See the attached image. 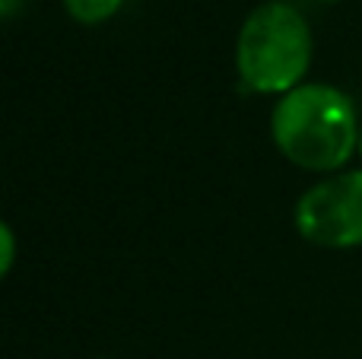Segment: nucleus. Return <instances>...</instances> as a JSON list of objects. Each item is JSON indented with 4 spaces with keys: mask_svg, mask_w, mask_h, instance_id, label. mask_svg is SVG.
<instances>
[{
    "mask_svg": "<svg viewBox=\"0 0 362 359\" xmlns=\"http://www.w3.org/2000/svg\"><path fill=\"white\" fill-rule=\"evenodd\" d=\"M64 6H67V16L76 19V23L99 25L108 23L124 6V0H64Z\"/></svg>",
    "mask_w": 362,
    "mask_h": 359,
    "instance_id": "4",
    "label": "nucleus"
},
{
    "mask_svg": "<svg viewBox=\"0 0 362 359\" xmlns=\"http://www.w3.org/2000/svg\"><path fill=\"white\" fill-rule=\"evenodd\" d=\"M99 359H105V356H99Z\"/></svg>",
    "mask_w": 362,
    "mask_h": 359,
    "instance_id": "9",
    "label": "nucleus"
},
{
    "mask_svg": "<svg viewBox=\"0 0 362 359\" xmlns=\"http://www.w3.org/2000/svg\"><path fill=\"white\" fill-rule=\"evenodd\" d=\"M0 239H4V254H0V273L13 271V258H16V242H13V226H0Z\"/></svg>",
    "mask_w": 362,
    "mask_h": 359,
    "instance_id": "5",
    "label": "nucleus"
},
{
    "mask_svg": "<svg viewBox=\"0 0 362 359\" xmlns=\"http://www.w3.org/2000/svg\"><path fill=\"white\" fill-rule=\"evenodd\" d=\"M356 102L327 83H302L280 95L270 114L276 150L305 172H337L359 153Z\"/></svg>",
    "mask_w": 362,
    "mask_h": 359,
    "instance_id": "1",
    "label": "nucleus"
},
{
    "mask_svg": "<svg viewBox=\"0 0 362 359\" xmlns=\"http://www.w3.org/2000/svg\"><path fill=\"white\" fill-rule=\"evenodd\" d=\"M312 29L296 6L270 0L245 16L235 38V70L251 93L286 95L312 67Z\"/></svg>",
    "mask_w": 362,
    "mask_h": 359,
    "instance_id": "2",
    "label": "nucleus"
},
{
    "mask_svg": "<svg viewBox=\"0 0 362 359\" xmlns=\"http://www.w3.org/2000/svg\"><path fill=\"white\" fill-rule=\"evenodd\" d=\"M359 156H362V127H359Z\"/></svg>",
    "mask_w": 362,
    "mask_h": 359,
    "instance_id": "7",
    "label": "nucleus"
},
{
    "mask_svg": "<svg viewBox=\"0 0 362 359\" xmlns=\"http://www.w3.org/2000/svg\"><path fill=\"white\" fill-rule=\"evenodd\" d=\"M19 4H23V0H0V13H4V19H10V16H16V10H19Z\"/></svg>",
    "mask_w": 362,
    "mask_h": 359,
    "instance_id": "6",
    "label": "nucleus"
},
{
    "mask_svg": "<svg viewBox=\"0 0 362 359\" xmlns=\"http://www.w3.org/2000/svg\"><path fill=\"white\" fill-rule=\"evenodd\" d=\"M296 229L318 248L362 245V169L340 172L312 184L296 204Z\"/></svg>",
    "mask_w": 362,
    "mask_h": 359,
    "instance_id": "3",
    "label": "nucleus"
},
{
    "mask_svg": "<svg viewBox=\"0 0 362 359\" xmlns=\"http://www.w3.org/2000/svg\"><path fill=\"white\" fill-rule=\"evenodd\" d=\"M325 4H337V0H325Z\"/></svg>",
    "mask_w": 362,
    "mask_h": 359,
    "instance_id": "8",
    "label": "nucleus"
}]
</instances>
